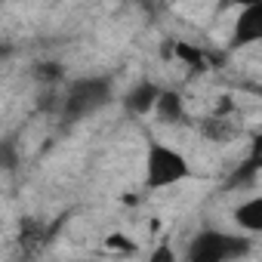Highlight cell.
I'll use <instances>...</instances> for the list:
<instances>
[{"mask_svg":"<svg viewBox=\"0 0 262 262\" xmlns=\"http://www.w3.org/2000/svg\"><path fill=\"white\" fill-rule=\"evenodd\" d=\"M188 176H191V167H188V161L176 148H170V145H164L158 139H148V151H145V185L151 191L179 185Z\"/></svg>","mask_w":262,"mask_h":262,"instance_id":"cell-1","label":"cell"},{"mask_svg":"<svg viewBox=\"0 0 262 262\" xmlns=\"http://www.w3.org/2000/svg\"><path fill=\"white\" fill-rule=\"evenodd\" d=\"M259 37H262V4L241 7L237 25L231 31V47H247V43H256Z\"/></svg>","mask_w":262,"mask_h":262,"instance_id":"cell-4","label":"cell"},{"mask_svg":"<svg viewBox=\"0 0 262 262\" xmlns=\"http://www.w3.org/2000/svg\"><path fill=\"white\" fill-rule=\"evenodd\" d=\"M176 53H179V59H182V62L194 65V68H207V59H204V53H201V50H194V47H188V43H179V47H176Z\"/></svg>","mask_w":262,"mask_h":262,"instance_id":"cell-8","label":"cell"},{"mask_svg":"<svg viewBox=\"0 0 262 262\" xmlns=\"http://www.w3.org/2000/svg\"><path fill=\"white\" fill-rule=\"evenodd\" d=\"M19 164V155H16V148H13V142H4L0 145V167L4 170H13Z\"/></svg>","mask_w":262,"mask_h":262,"instance_id":"cell-9","label":"cell"},{"mask_svg":"<svg viewBox=\"0 0 262 262\" xmlns=\"http://www.w3.org/2000/svg\"><path fill=\"white\" fill-rule=\"evenodd\" d=\"M111 99V80L108 77H83V80H74L65 96H62V114L77 120L96 108H102L105 102Z\"/></svg>","mask_w":262,"mask_h":262,"instance_id":"cell-2","label":"cell"},{"mask_svg":"<svg viewBox=\"0 0 262 262\" xmlns=\"http://www.w3.org/2000/svg\"><path fill=\"white\" fill-rule=\"evenodd\" d=\"M234 222H237L244 231L259 234V231H262V198H250L247 204H241V207L234 210Z\"/></svg>","mask_w":262,"mask_h":262,"instance_id":"cell-7","label":"cell"},{"mask_svg":"<svg viewBox=\"0 0 262 262\" xmlns=\"http://www.w3.org/2000/svg\"><path fill=\"white\" fill-rule=\"evenodd\" d=\"M158 93H161V90H158L155 83H139L136 90H129V93H126L123 108H126L129 114H145V111H151V105H155Z\"/></svg>","mask_w":262,"mask_h":262,"instance_id":"cell-6","label":"cell"},{"mask_svg":"<svg viewBox=\"0 0 262 262\" xmlns=\"http://www.w3.org/2000/svg\"><path fill=\"white\" fill-rule=\"evenodd\" d=\"M244 250H247L244 237H234L225 231H204L188 247V259L191 262H228V259H237Z\"/></svg>","mask_w":262,"mask_h":262,"instance_id":"cell-3","label":"cell"},{"mask_svg":"<svg viewBox=\"0 0 262 262\" xmlns=\"http://www.w3.org/2000/svg\"><path fill=\"white\" fill-rule=\"evenodd\" d=\"M151 111L158 114V120H161V123H179V120L185 117L182 96H179L176 90H161V93H158V99H155V105H151Z\"/></svg>","mask_w":262,"mask_h":262,"instance_id":"cell-5","label":"cell"},{"mask_svg":"<svg viewBox=\"0 0 262 262\" xmlns=\"http://www.w3.org/2000/svg\"><path fill=\"white\" fill-rule=\"evenodd\" d=\"M231 4H237V7H253V4H262V0H231Z\"/></svg>","mask_w":262,"mask_h":262,"instance_id":"cell-10","label":"cell"}]
</instances>
